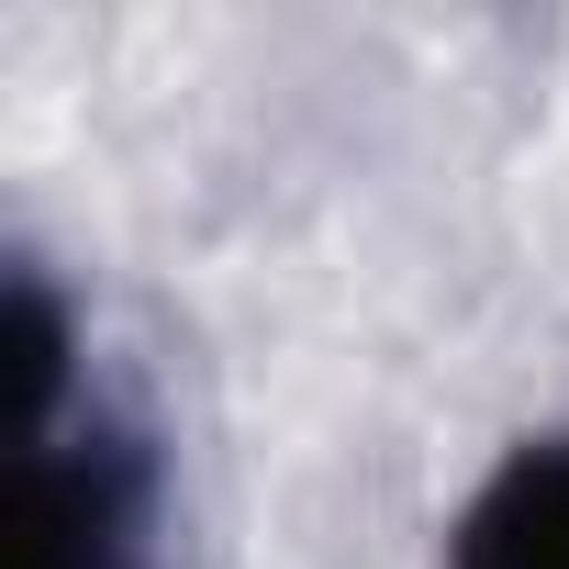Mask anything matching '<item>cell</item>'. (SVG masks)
I'll return each mask as SVG.
<instances>
[{
  "label": "cell",
  "instance_id": "cell-2",
  "mask_svg": "<svg viewBox=\"0 0 569 569\" xmlns=\"http://www.w3.org/2000/svg\"><path fill=\"white\" fill-rule=\"evenodd\" d=\"M447 569H569V425L525 436L447 525Z\"/></svg>",
  "mask_w": 569,
  "mask_h": 569
},
{
  "label": "cell",
  "instance_id": "cell-1",
  "mask_svg": "<svg viewBox=\"0 0 569 569\" xmlns=\"http://www.w3.org/2000/svg\"><path fill=\"white\" fill-rule=\"evenodd\" d=\"M12 369H23V469H12V569H146L157 447L79 369V325L46 268H12Z\"/></svg>",
  "mask_w": 569,
  "mask_h": 569
}]
</instances>
